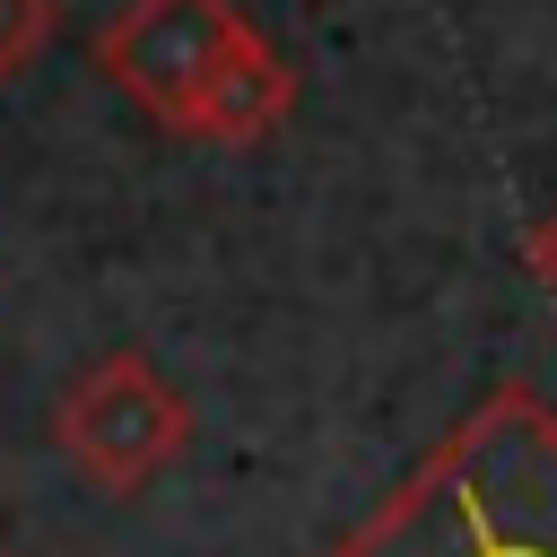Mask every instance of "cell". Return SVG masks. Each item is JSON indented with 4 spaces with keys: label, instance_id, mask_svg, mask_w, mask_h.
Wrapping results in <instances>:
<instances>
[{
    "label": "cell",
    "instance_id": "2",
    "mask_svg": "<svg viewBox=\"0 0 557 557\" xmlns=\"http://www.w3.org/2000/svg\"><path fill=\"white\" fill-rule=\"evenodd\" d=\"M52 444L78 461V479H96L104 496H139L157 487L183 453H191V400L139 357V348H104L61 400H52Z\"/></svg>",
    "mask_w": 557,
    "mask_h": 557
},
{
    "label": "cell",
    "instance_id": "3",
    "mask_svg": "<svg viewBox=\"0 0 557 557\" xmlns=\"http://www.w3.org/2000/svg\"><path fill=\"white\" fill-rule=\"evenodd\" d=\"M261 26L235 0H122V17L96 35V70L148 104L165 131L191 122V104L209 96V78L252 44Z\"/></svg>",
    "mask_w": 557,
    "mask_h": 557
},
{
    "label": "cell",
    "instance_id": "5",
    "mask_svg": "<svg viewBox=\"0 0 557 557\" xmlns=\"http://www.w3.org/2000/svg\"><path fill=\"white\" fill-rule=\"evenodd\" d=\"M52 26H61V0H0V87L17 70H35V52L52 44Z\"/></svg>",
    "mask_w": 557,
    "mask_h": 557
},
{
    "label": "cell",
    "instance_id": "1",
    "mask_svg": "<svg viewBox=\"0 0 557 557\" xmlns=\"http://www.w3.org/2000/svg\"><path fill=\"white\" fill-rule=\"evenodd\" d=\"M322 557H557V409L496 383Z\"/></svg>",
    "mask_w": 557,
    "mask_h": 557
},
{
    "label": "cell",
    "instance_id": "4",
    "mask_svg": "<svg viewBox=\"0 0 557 557\" xmlns=\"http://www.w3.org/2000/svg\"><path fill=\"white\" fill-rule=\"evenodd\" d=\"M296 113V70H287V52H270V35H252L218 78H209V96L191 104V139H209V148H252V139H270L278 122Z\"/></svg>",
    "mask_w": 557,
    "mask_h": 557
},
{
    "label": "cell",
    "instance_id": "6",
    "mask_svg": "<svg viewBox=\"0 0 557 557\" xmlns=\"http://www.w3.org/2000/svg\"><path fill=\"white\" fill-rule=\"evenodd\" d=\"M522 270H531V278L548 287V305H557V209H548V218L522 235Z\"/></svg>",
    "mask_w": 557,
    "mask_h": 557
},
{
    "label": "cell",
    "instance_id": "7",
    "mask_svg": "<svg viewBox=\"0 0 557 557\" xmlns=\"http://www.w3.org/2000/svg\"><path fill=\"white\" fill-rule=\"evenodd\" d=\"M0 557H9V548H0Z\"/></svg>",
    "mask_w": 557,
    "mask_h": 557
}]
</instances>
